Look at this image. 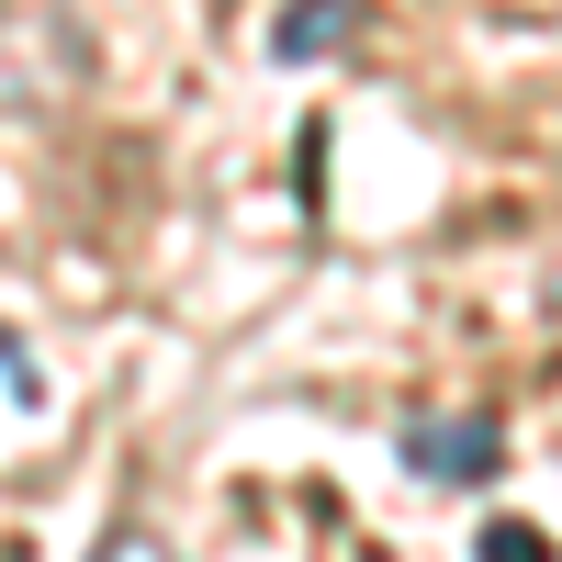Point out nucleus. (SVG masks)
I'll return each instance as SVG.
<instances>
[{
	"label": "nucleus",
	"mask_w": 562,
	"mask_h": 562,
	"mask_svg": "<svg viewBox=\"0 0 562 562\" xmlns=\"http://www.w3.org/2000/svg\"><path fill=\"white\" fill-rule=\"evenodd\" d=\"M79 79V34L57 0H0V113H45Z\"/></svg>",
	"instance_id": "obj_1"
},
{
	"label": "nucleus",
	"mask_w": 562,
	"mask_h": 562,
	"mask_svg": "<svg viewBox=\"0 0 562 562\" xmlns=\"http://www.w3.org/2000/svg\"><path fill=\"white\" fill-rule=\"evenodd\" d=\"M405 473H416V484H495V473H506V416H495V405L416 416V428H405Z\"/></svg>",
	"instance_id": "obj_2"
},
{
	"label": "nucleus",
	"mask_w": 562,
	"mask_h": 562,
	"mask_svg": "<svg viewBox=\"0 0 562 562\" xmlns=\"http://www.w3.org/2000/svg\"><path fill=\"white\" fill-rule=\"evenodd\" d=\"M349 23H360L349 0H293V12L270 23V57H281V68H326V57L349 45Z\"/></svg>",
	"instance_id": "obj_3"
},
{
	"label": "nucleus",
	"mask_w": 562,
	"mask_h": 562,
	"mask_svg": "<svg viewBox=\"0 0 562 562\" xmlns=\"http://www.w3.org/2000/svg\"><path fill=\"white\" fill-rule=\"evenodd\" d=\"M473 562H551V540H540L529 518H484V540H473Z\"/></svg>",
	"instance_id": "obj_4"
},
{
	"label": "nucleus",
	"mask_w": 562,
	"mask_h": 562,
	"mask_svg": "<svg viewBox=\"0 0 562 562\" xmlns=\"http://www.w3.org/2000/svg\"><path fill=\"white\" fill-rule=\"evenodd\" d=\"M90 562H180V551H169L158 529H135V518H124V529H102V551H90Z\"/></svg>",
	"instance_id": "obj_5"
}]
</instances>
